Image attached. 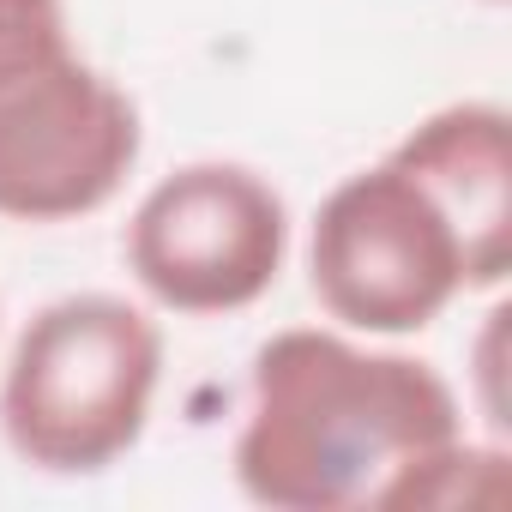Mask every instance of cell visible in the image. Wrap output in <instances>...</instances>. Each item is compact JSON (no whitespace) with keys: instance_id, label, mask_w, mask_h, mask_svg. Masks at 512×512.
<instances>
[{"instance_id":"7a4b0ae2","label":"cell","mask_w":512,"mask_h":512,"mask_svg":"<svg viewBox=\"0 0 512 512\" xmlns=\"http://www.w3.org/2000/svg\"><path fill=\"white\" fill-rule=\"evenodd\" d=\"M163 338L145 308L79 290L31 314L0 374V434L43 476H97L151 422Z\"/></svg>"},{"instance_id":"8992f818","label":"cell","mask_w":512,"mask_h":512,"mask_svg":"<svg viewBox=\"0 0 512 512\" xmlns=\"http://www.w3.org/2000/svg\"><path fill=\"white\" fill-rule=\"evenodd\" d=\"M392 157L422 175L464 235L470 284H500L512 272V115L500 103H446L422 115Z\"/></svg>"},{"instance_id":"52a82bcc","label":"cell","mask_w":512,"mask_h":512,"mask_svg":"<svg viewBox=\"0 0 512 512\" xmlns=\"http://www.w3.org/2000/svg\"><path fill=\"white\" fill-rule=\"evenodd\" d=\"M500 320H506V308L488 314V344H482V386H488V422L494 428L506 422V398H500Z\"/></svg>"},{"instance_id":"3957f363","label":"cell","mask_w":512,"mask_h":512,"mask_svg":"<svg viewBox=\"0 0 512 512\" xmlns=\"http://www.w3.org/2000/svg\"><path fill=\"white\" fill-rule=\"evenodd\" d=\"M133 157L139 109L73 49L67 0H0V217H85Z\"/></svg>"},{"instance_id":"6da1fadb","label":"cell","mask_w":512,"mask_h":512,"mask_svg":"<svg viewBox=\"0 0 512 512\" xmlns=\"http://www.w3.org/2000/svg\"><path fill=\"white\" fill-rule=\"evenodd\" d=\"M458 434V392L428 362L296 326L253 356L235 482L272 512H392L410 470Z\"/></svg>"},{"instance_id":"277c9868","label":"cell","mask_w":512,"mask_h":512,"mask_svg":"<svg viewBox=\"0 0 512 512\" xmlns=\"http://www.w3.org/2000/svg\"><path fill=\"white\" fill-rule=\"evenodd\" d=\"M308 284L320 308L356 332H416L470 284V253L422 175L386 151L320 199Z\"/></svg>"},{"instance_id":"5b68a950","label":"cell","mask_w":512,"mask_h":512,"mask_svg":"<svg viewBox=\"0 0 512 512\" xmlns=\"http://www.w3.org/2000/svg\"><path fill=\"white\" fill-rule=\"evenodd\" d=\"M290 205L247 163L199 157L169 169L127 223V272L169 314L253 308L284 272Z\"/></svg>"}]
</instances>
